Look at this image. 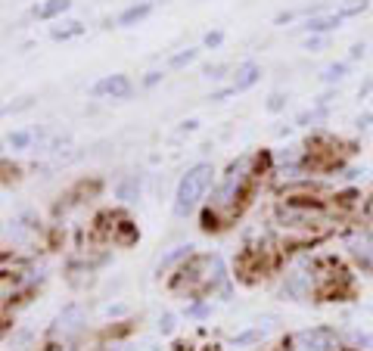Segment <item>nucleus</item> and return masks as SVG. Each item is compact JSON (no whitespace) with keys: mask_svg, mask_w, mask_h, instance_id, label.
I'll return each instance as SVG.
<instances>
[{"mask_svg":"<svg viewBox=\"0 0 373 351\" xmlns=\"http://www.w3.org/2000/svg\"><path fill=\"white\" fill-rule=\"evenodd\" d=\"M211 177H215V168H211L209 162L193 165V168L181 177L177 193H175V218H187L196 209L199 199L205 196V190L211 187Z\"/></svg>","mask_w":373,"mask_h":351,"instance_id":"nucleus-1","label":"nucleus"},{"mask_svg":"<svg viewBox=\"0 0 373 351\" xmlns=\"http://www.w3.org/2000/svg\"><path fill=\"white\" fill-rule=\"evenodd\" d=\"M203 44H205L209 50H218V47L224 44V31H209V34L203 38Z\"/></svg>","mask_w":373,"mask_h":351,"instance_id":"nucleus-19","label":"nucleus"},{"mask_svg":"<svg viewBox=\"0 0 373 351\" xmlns=\"http://www.w3.org/2000/svg\"><path fill=\"white\" fill-rule=\"evenodd\" d=\"M364 215H367V221H370V224H373V199H370V203H367V205H364Z\"/></svg>","mask_w":373,"mask_h":351,"instance_id":"nucleus-27","label":"nucleus"},{"mask_svg":"<svg viewBox=\"0 0 373 351\" xmlns=\"http://www.w3.org/2000/svg\"><path fill=\"white\" fill-rule=\"evenodd\" d=\"M149 13H153V3H149V0H140V3H131V7L125 10L122 16H118V28H131V25H137V22H143Z\"/></svg>","mask_w":373,"mask_h":351,"instance_id":"nucleus-9","label":"nucleus"},{"mask_svg":"<svg viewBox=\"0 0 373 351\" xmlns=\"http://www.w3.org/2000/svg\"><path fill=\"white\" fill-rule=\"evenodd\" d=\"M159 81H162V72H149L143 84H146V88H153V84H159Z\"/></svg>","mask_w":373,"mask_h":351,"instance_id":"nucleus-24","label":"nucleus"},{"mask_svg":"<svg viewBox=\"0 0 373 351\" xmlns=\"http://www.w3.org/2000/svg\"><path fill=\"white\" fill-rule=\"evenodd\" d=\"M283 106H286V96L283 94H274L271 100H268V109H271V112H280Z\"/></svg>","mask_w":373,"mask_h":351,"instance_id":"nucleus-20","label":"nucleus"},{"mask_svg":"<svg viewBox=\"0 0 373 351\" xmlns=\"http://www.w3.org/2000/svg\"><path fill=\"white\" fill-rule=\"evenodd\" d=\"M68 10H72V0H44L41 7L34 10V16L47 22V19H56V16L68 13Z\"/></svg>","mask_w":373,"mask_h":351,"instance_id":"nucleus-10","label":"nucleus"},{"mask_svg":"<svg viewBox=\"0 0 373 351\" xmlns=\"http://www.w3.org/2000/svg\"><path fill=\"white\" fill-rule=\"evenodd\" d=\"M258 78H261V66L258 62H243V66H237V75H233V94H240V90H249L252 84H258Z\"/></svg>","mask_w":373,"mask_h":351,"instance_id":"nucleus-8","label":"nucleus"},{"mask_svg":"<svg viewBox=\"0 0 373 351\" xmlns=\"http://www.w3.org/2000/svg\"><path fill=\"white\" fill-rule=\"evenodd\" d=\"M346 75H348V62H333V66L324 68L320 78H324V84H336V81H342Z\"/></svg>","mask_w":373,"mask_h":351,"instance_id":"nucleus-14","label":"nucleus"},{"mask_svg":"<svg viewBox=\"0 0 373 351\" xmlns=\"http://www.w3.org/2000/svg\"><path fill=\"white\" fill-rule=\"evenodd\" d=\"M342 25V16L339 13H318V16H308L305 25H302V31L308 34H326L333 31V28Z\"/></svg>","mask_w":373,"mask_h":351,"instance_id":"nucleus-6","label":"nucleus"},{"mask_svg":"<svg viewBox=\"0 0 373 351\" xmlns=\"http://www.w3.org/2000/svg\"><path fill=\"white\" fill-rule=\"evenodd\" d=\"M224 66H205V78H211V81H218V78H224Z\"/></svg>","mask_w":373,"mask_h":351,"instance_id":"nucleus-22","label":"nucleus"},{"mask_svg":"<svg viewBox=\"0 0 373 351\" xmlns=\"http://www.w3.org/2000/svg\"><path fill=\"white\" fill-rule=\"evenodd\" d=\"M246 171H249V159L243 155V159H240V162H233L231 171L224 174L221 187H218V193H215V203L218 205H231L233 199H237L240 187H243V181H246Z\"/></svg>","mask_w":373,"mask_h":351,"instance_id":"nucleus-4","label":"nucleus"},{"mask_svg":"<svg viewBox=\"0 0 373 351\" xmlns=\"http://www.w3.org/2000/svg\"><path fill=\"white\" fill-rule=\"evenodd\" d=\"M187 255H190V246H177V249L171 252V255H165V258H162V264H159V270L171 268V264H175V261H181V258H187Z\"/></svg>","mask_w":373,"mask_h":351,"instance_id":"nucleus-17","label":"nucleus"},{"mask_svg":"<svg viewBox=\"0 0 373 351\" xmlns=\"http://www.w3.org/2000/svg\"><path fill=\"white\" fill-rule=\"evenodd\" d=\"M28 143H31V134H28V131H13V134L7 137V146H13V149H28Z\"/></svg>","mask_w":373,"mask_h":351,"instance_id":"nucleus-16","label":"nucleus"},{"mask_svg":"<svg viewBox=\"0 0 373 351\" xmlns=\"http://www.w3.org/2000/svg\"><path fill=\"white\" fill-rule=\"evenodd\" d=\"M364 44H355V47H352V60H358V56H364Z\"/></svg>","mask_w":373,"mask_h":351,"instance_id":"nucleus-26","label":"nucleus"},{"mask_svg":"<svg viewBox=\"0 0 373 351\" xmlns=\"http://www.w3.org/2000/svg\"><path fill=\"white\" fill-rule=\"evenodd\" d=\"M286 296L292 298H305L308 289H311V280H308V274H302V270H296V274H290V280H286Z\"/></svg>","mask_w":373,"mask_h":351,"instance_id":"nucleus-11","label":"nucleus"},{"mask_svg":"<svg viewBox=\"0 0 373 351\" xmlns=\"http://www.w3.org/2000/svg\"><path fill=\"white\" fill-rule=\"evenodd\" d=\"M367 3H370V0H348V3H342V7H339V16H342V19H348V16L364 13Z\"/></svg>","mask_w":373,"mask_h":351,"instance_id":"nucleus-15","label":"nucleus"},{"mask_svg":"<svg viewBox=\"0 0 373 351\" xmlns=\"http://www.w3.org/2000/svg\"><path fill=\"white\" fill-rule=\"evenodd\" d=\"M116 196H118V199H125V203L137 199V196H140V177H137V174L125 177V181L116 187Z\"/></svg>","mask_w":373,"mask_h":351,"instance_id":"nucleus-13","label":"nucleus"},{"mask_svg":"<svg viewBox=\"0 0 373 351\" xmlns=\"http://www.w3.org/2000/svg\"><path fill=\"white\" fill-rule=\"evenodd\" d=\"M190 314H193V317H203V314H209V304H193Z\"/></svg>","mask_w":373,"mask_h":351,"instance_id":"nucleus-25","label":"nucleus"},{"mask_svg":"<svg viewBox=\"0 0 373 351\" xmlns=\"http://www.w3.org/2000/svg\"><path fill=\"white\" fill-rule=\"evenodd\" d=\"M159 330H162L165 336H168V333L175 330V317H171V314H165V317H162V324H159Z\"/></svg>","mask_w":373,"mask_h":351,"instance_id":"nucleus-23","label":"nucleus"},{"mask_svg":"<svg viewBox=\"0 0 373 351\" xmlns=\"http://www.w3.org/2000/svg\"><path fill=\"white\" fill-rule=\"evenodd\" d=\"M348 249H352V255L358 258L364 268H373V237L370 233H352V237H348Z\"/></svg>","mask_w":373,"mask_h":351,"instance_id":"nucleus-7","label":"nucleus"},{"mask_svg":"<svg viewBox=\"0 0 373 351\" xmlns=\"http://www.w3.org/2000/svg\"><path fill=\"white\" fill-rule=\"evenodd\" d=\"M320 47H324V38H320V34H314V38H308L305 41V50H311V53H318Z\"/></svg>","mask_w":373,"mask_h":351,"instance_id":"nucleus-21","label":"nucleus"},{"mask_svg":"<svg viewBox=\"0 0 373 351\" xmlns=\"http://www.w3.org/2000/svg\"><path fill=\"white\" fill-rule=\"evenodd\" d=\"M290 351H336V333L326 330V326L298 330L290 339Z\"/></svg>","mask_w":373,"mask_h":351,"instance_id":"nucleus-2","label":"nucleus"},{"mask_svg":"<svg viewBox=\"0 0 373 351\" xmlns=\"http://www.w3.org/2000/svg\"><path fill=\"white\" fill-rule=\"evenodd\" d=\"M199 56V50H183V53L171 56V68H183V66H190L193 60Z\"/></svg>","mask_w":373,"mask_h":351,"instance_id":"nucleus-18","label":"nucleus"},{"mask_svg":"<svg viewBox=\"0 0 373 351\" xmlns=\"http://www.w3.org/2000/svg\"><path fill=\"white\" fill-rule=\"evenodd\" d=\"M283 22H292V13H280L277 16V25H283Z\"/></svg>","mask_w":373,"mask_h":351,"instance_id":"nucleus-28","label":"nucleus"},{"mask_svg":"<svg viewBox=\"0 0 373 351\" xmlns=\"http://www.w3.org/2000/svg\"><path fill=\"white\" fill-rule=\"evenodd\" d=\"M81 34H84L81 22H62V25H56L53 31H50V38H53V41H72V38H81Z\"/></svg>","mask_w":373,"mask_h":351,"instance_id":"nucleus-12","label":"nucleus"},{"mask_svg":"<svg viewBox=\"0 0 373 351\" xmlns=\"http://www.w3.org/2000/svg\"><path fill=\"white\" fill-rule=\"evenodd\" d=\"M84 324H88V314H84V308L81 304H66V308L56 314V320H53V336L56 339H72V336H78V333L84 330Z\"/></svg>","mask_w":373,"mask_h":351,"instance_id":"nucleus-3","label":"nucleus"},{"mask_svg":"<svg viewBox=\"0 0 373 351\" xmlns=\"http://www.w3.org/2000/svg\"><path fill=\"white\" fill-rule=\"evenodd\" d=\"M134 94V84H131L128 75H106L103 81L94 84V96H112V100H128Z\"/></svg>","mask_w":373,"mask_h":351,"instance_id":"nucleus-5","label":"nucleus"}]
</instances>
